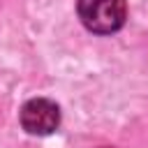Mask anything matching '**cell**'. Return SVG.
<instances>
[{
    "label": "cell",
    "instance_id": "6da1fadb",
    "mask_svg": "<svg viewBox=\"0 0 148 148\" xmlns=\"http://www.w3.org/2000/svg\"><path fill=\"white\" fill-rule=\"evenodd\" d=\"M76 12L81 23L97 32L111 35L123 28L127 18V2L125 0H76Z\"/></svg>",
    "mask_w": 148,
    "mask_h": 148
},
{
    "label": "cell",
    "instance_id": "7a4b0ae2",
    "mask_svg": "<svg viewBox=\"0 0 148 148\" xmlns=\"http://www.w3.org/2000/svg\"><path fill=\"white\" fill-rule=\"evenodd\" d=\"M21 125L28 134L35 136H46L60 125V109L56 102L35 97L23 104L21 109Z\"/></svg>",
    "mask_w": 148,
    "mask_h": 148
},
{
    "label": "cell",
    "instance_id": "3957f363",
    "mask_svg": "<svg viewBox=\"0 0 148 148\" xmlns=\"http://www.w3.org/2000/svg\"><path fill=\"white\" fill-rule=\"evenodd\" d=\"M99 148H109V146H99Z\"/></svg>",
    "mask_w": 148,
    "mask_h": 148
}]
</instances>
